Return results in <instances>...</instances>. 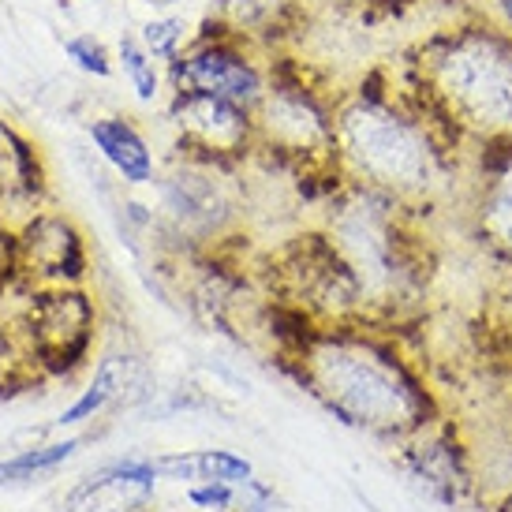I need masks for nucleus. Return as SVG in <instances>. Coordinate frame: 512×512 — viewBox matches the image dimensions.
<instances>
[{
  "label": "nucleus",
  "instance_id": "f257e3e1",
  "mask_svg": "<svg viewBox=\"0 0 512 512\" xmlns=\"http://www.w3.org/2000/svg\"><path fill=\"white\" fill-rule=\"evenodd\" d=\"M408 79L453 146L512 139V34L498 19H464L415 45Z\"/></svg>",
  "mask_w": 512,
  "mask_h": 512
},
{
  "label": "nucleus",
  "instance_id": "f03ea898",
  "mask_svg": "<svg viewBox=\"0 0 512 512\" xmlns=\"http://www.w3.org/2000/svg\"><path fill=\"white\" fill-rule=\"evenodd\" d=\"M333 161L352 169L374 191H427L445 157L456 154L453 139L430 120L412 79L367 75L356 90L337 94L333 105Z\"/></svg>",
  "mask_w": 512,
  "mask_h": 512
},
{
  "label": "nucleus",
  "instance_id": "7ed1b4c3",
  "mask_svg": "<svg viewBox=\"0 0 512 512\" xmlns=\"http://www.w3.org/2000/svg\"><path fill=\"white\" fill-rule=\"evenodd\" d=\"M169 90H202L255 113L270 90V64L255 53L251 38L221 27L214 15L195 30V38L180 57L165 64Z\"/></svg>",
  "mask_w": 512,
  "mask_h": 512
},
{
  "label": "nucleus",
  "instance_id": "20e7f679",
  "mask_svg": "<svg viewBox=\"0 0 512 512\" xmlns=\"http://www.w3.org/2000/svg\"><path fill=\"white\" fill-rule=\"evenodd\" d=\"M333 363L322 367V385L329 393V404L348 423H385L382 415H397L423 404L419 385L408 378V370L397 359L370 348V344H337Z\"/></svg>",
  "mask_w": 512,
  "mask_h": 512
},
{
  "label": "nucleus",
  "instance_id": "39448f33",
  "mask_svg": "<svg viewBox=\"0 0 512 512\" xmlns=\"http://www.w3.org/2000/svg\"><path fill=\"white\" fill-rule=\"evenodd\" d=\"M169 124L180 150L210 165H232L258 146L255 113L202 90H172Z\"/></svg>",
  "mask_w": 512,
  "mask_h": 512
},
{
  "label": "nucleus",
  "instance_id": "423d86ee",
  "mask_svg": "<svg viewBox=\"0 0 512 512\" xmlns=\"http://www.w3.org/2000/svg\"><path fill=\"white\" fill-rule=\"evenodd\" d=\"M30 333L42 363L72 370L94 341V307L83 292H45L30 307Z\"/></svg>",
  "mask_w": 512,
  "mask_h": 512
},
{
  "label": "nucleus",
  "instance_id": "0eeeda50",
  "mask_svg": "<svg viewBox=\"0 0 512 512\" xmlns=\"http://www.w3.org/2000/svg\"><path fill=\"white\" fill-rule=\"evenodd\" d=\"M19 266L42 277L79 281L86 270L83 240L64 217H34L19 240Z\"/></svg>",
  "mask_w": 512,
  "mask_h": 512
},
{
  "label": "nucleus",
  "instance_id": "6e6552de",
  "mask_svg": "<svg viewBox=\"0 0 512 512\" xmlns=\"http://www.w3.org/2000/svg\"><path fill=\"white\" fill-rule=\"evenodd\" d=\"M90 143L109 165L116 169V176L131 187L154 184L157 176V157L154 146L146 143V135L135 128L131 116L109 113V116H94L90 120Z\"/></svg>",
  "mask_w": 512,
  "mask_h": 512
},
{
  "label": "nucleus",
  "instance_id": "1a4fd4ad",
  "mask_svg": "<svg viewBox=\"0 0 512 512\" xmlns=\"http://www.w3.org/2000/svg\"><path fill=\"white\" fill-rule=\"evenodd\" d=\"M479 176H483L479 228L498 251L512 255V139L479 146Z\"/></svg>",
  "mask_w": 512,
  "mask_h": 512
},
{
  "label": "nucleus",
  "instance_id": "9d476101",
  "mask_svg": "<svg viewBox=\"0 0 512 512\" xmlns=\"http://www.w3.org/2000/svg\"><path fill=\"white\" fill-rule=\"evenodd\" d=\"M116 64H120V72H124V79L131 83L135 98L143 101V105L161 101V94H165V72L150 57V49L139 42V34H120V42H116Z\"/></svg>",
  "mask_w": 512,
  "mask_h": 512
},
{
  "label": "nucleus",
  "instance_id": "9b49d317",
  "mask_svg": "<svg viewBox=\"0 0 512 512\" xmlns=\"http://www.w3.org/2000/svg\"><path fill=\"white\" fill-rule=\"evenodd\" d=\"M191 38H195V30H191L184 15H154L139 30V42L150 49V57L157 64H172L191 45Z\"/></svg>",
  "mask_w": 512,
  "mask_h": 512
},
{
  "label": "nucleus",
  "instance_id": "f8f14e48",
  "mask_svg": "<svg viewBox=\"0 0 512 512\" xmlns=\"http://www.w3.org/2000/svg\"><path fill=\"white\" fill-rule=\"evenodd\" d=\"M120 378H124V359H116V356L105 359V363L98 367V374H94L90 389L75 400L68 412L60 415V423H64V427H72V423H83V419H90V415H98L101 408L120 393Z\"/></svg>",
  "mask_w": 512,
  "mask_h": 512
},
{
  "label": "nucleus",
  "instance_id": "ddd939ff",
  "mask_svg": "<svg viewBox=\"0 0 512 512\" xmlns=\"http://www.w3.org/2000/svg\"><path fill=\"white\" fill-rule=\"evenodd\" d=\"M64 57L72 60L83 75H90V79H109L116 72V53L90 30L86 34H72L64 42Z\"/></svg>",
  "mask_w": 512,
  "mask_h": 512
},
{
  "label": "nucleus",
  "instance_id": "4468645a",
  "mask_svg": "<svg viewBox=\"0 0 512 512\" xmlns=\"http://www.w3.org/2000/svg\"><path fill=\"white\" fill-rule=\"evenodd\" d=\"M191 475L210 479V483H247L251 479V464L232 453H199L191 456Z\"/></svg>",
  "mask_w": 512,
  "mask_h": 512
},
{
  "label": "nucleus",
  "instance_id": "2eb2a0df",
  "mask_svg": "<svg viewBox=\"0 0 512 512\" xmlns=\"http://www.w3.org/2000/svg\"><path fill=\"white\" fill-rule=\"evenodd\" d=\"M75 445L79 441H64V445H45V449H30V453L15 456L8 464H0V483L4 479H19V475H34V471L42 468H53L60 460H68L75 453Z\"/></svg>",
  "mask_w": 512,
  "mask_h": 512
},
{
  "label": "nucleus",
  "instance_id": "dca6fc26",
  "mask_svg": "<svg viewBox=\"0 0 512 512\" xmlns=\"http://www.w3.org/2000/svg\"><path fill=\"white\" fill-rule=\"evenodd\" d=\"M266 4L262 0H214V19L221 27L236 30L243 38H251V30L266 19Z\"/></svg>",
  "mask_w": 512,
  "mask_h": 512
},
{
  "label": "nucleus",
  "instance_id": "f3484780",
  "mask_svg": "<svg viewBox=\"0 0 512 512\" xmlns=\"http://www.w3.org/2000/svg\"><path fill=\"white\" fill-rule=\"evenodd\" d=\"M19 266V240L12 236H0V288L12 277V270Z\"/></svg>",
  "mask_w": 512,
  "mask_h": 512
},
{
  "label": "nucleus",
  "instance_id": "a211bd4d",
  "mask_svg": "<svg viewBox=\"0 0 512 512\" xmlns=\"http://www.w3.org/2000/svg\"><path fill=\"white\" fill-rule=\"evenodd\" d=\"M191 501H195V505H225L228 490H225V486H206V490H195V494H191Z\"/></svg>",
  "mask_w": 512,
  "mask_h": 512
},
{
  "label": "nucleus",
  "instance_id": "6ab92c4d",
  "mask_svg": "<svg viewBox=\"0 0 512 512\" xmlns=\"http://www.w3.org/2000/svg\"><path fill=\"white\" fill-rule=\"evenodd\" d=\"M494 12H498V23L512 34V0H494Z\"/></svg>",
  "mask_w": 512,
  "mask_h": 512
},
{
  "label": "nucleus",
  "instance_id": "aec40b11",
  "mask_svg": "<svg viewBox=\"0 0 512 512\" xmlns=\"http://www.w3.org/2000/svg\"><path fill=\"white\" fill-rule=\"evenodd\" d=\"M329 4H341V8H374V4H389V0H329Z\"/></svg>",
  "mask_w": 512,
  "mask_h": 512
}]
</instances>
